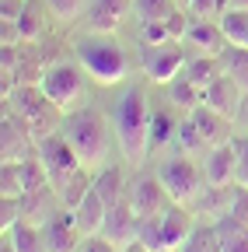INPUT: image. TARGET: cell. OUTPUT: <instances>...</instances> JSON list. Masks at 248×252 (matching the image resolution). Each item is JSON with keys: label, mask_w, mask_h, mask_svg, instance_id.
I'll return each mask as SVG.
<instances>
[{"label": "cell", "mask_w": 248, "mask_h": 252, "mask_svg": "<svg viewBox=\"0 0 248 252\" xmlns=\"http://www.w3.org/2000/svg\"><path fill=\"white\" fill-rule=\"evenodd\" d=\"M115 137H119V147H122V158L130 165H140L143 158L150 154V105H147V91L140 84L126 88L122 98L115 102Z\"/></svg>", "instance_id": "1"}, {"label": "cell", "mask_w": 248, "mask_h": 252, "mask_svg": "<svg viewBox=\"0 0 248 252\" xmlns=\"http://www.w3.org/2000/svg\"><path fill=\"white\" fill-rule=\"evenodd\" d=\"M74 56L77 63L87 70V77L95 84H119L130 74V60L122 53V46L112 35H98V32H87L84 39L74 42Z\"/></svg>", "instance_id": "2"}, {"label": "cell", "mask_w": 248, "mask_h": 252, "mask_svg": "<svg viewBox=\"0 0 248 252\" xmlns=\"http://www.w3.org/2000/svg\"><path fill=\"white\" fill-rule=\"evenodd\" d=\"M11 112L28 126V133L35 137V144L53 137V133H59V130H63V119H67L46 98V91L39 84H18L11 91Z\"/></svg>", "instance_id": "3"}, {"label": "cell", "mask_w": 248, "mask_h": 252, "mask_svg": "<svg viewBox=\"0 0 248 252\" xmlns=\"http://www.w3.org/2000/svg\"><path fill=\"white\" fill-rule=\"evenodd\" d=\"M39 88L46 91V98L59 112L70 116V112L84 109V102H87V70L81 67V63H63V60L49 63L42 81H39Z\"/></svg>", "instance_id": "4"}, {"label": "cell", "mask_w": 248, "mask_h": 252, "mask_svg": "<svg viewBox=\"0 0 248 252\" xmlns=\"http://www.w3.org/2000/svg\"><path fill=\"white\" fill-rule=\"evenodd\" d=\"M63 133L81 154L84 168H105V154H109V137H105V123L98 112H91L87 105L70 112L63 119Z\"/></svg>", "instance_id": "5"}, {"label": "cell", "mask_w": 248, "mask_h": 252, "mask_svg": "<svg viewBox=\"0 0 248 252\" xmlns=\"http://www.w3.org/2000/svg\"><path fill=\"white\" fill-rule=\"evenodd\" d=\"M158 179H161V186H165L168 200H171V203H185V207L199 200L203 182H206V175H203V172L196 168V161H193V154L165 158L161 168H158Z\"/></svg>", "instance_id": "6"}, {"label": "cell", "mask_w": 248, "mask_h": 252, "mask_svg": "<svg viewBox=\"0 0 248 252\" xmlns=\"http://www.w3.org/2000/svg\"><path fill=\"white\" fill-rule=\"evenodd\" d=\"M39 161L46 165V175H49V186L53 189H59L77 168H84V161H81V154L74 151V144L67 140V133L59 130V133H53V137H46V140H39Z\"/></svg>", "instance_id": "7"}, {"label": "cell", "mask_w": 248, "mask_h": 252, "mask_svg": "<svg viewBox=\"0 0 248 252\" xmlns=\"http://www.w3.org/2000/svg\"><path fill=\"white\" fill-rule=\"evenodd\" d=\"M189 56H185V42H161V46H143V74L154 84H171L182 70Z\"/></svg>", "instance_id": "8"}, {"label": "cell", "mask_w": 248, "mask_h": 252, "mask_svg": "<svg viewBox=\"0 0 248 252\" xmlns=\"http://www.w3.org/2000/svg\"><path fill=\"white\" fill-rule=\"evenodd\" d=\"M203 105H210L213 112H220L224 119H241L245 112V88L231 77V74H220L213 77L206 88H203Z\"/></svg>", "instance_id": "9"}, {"label": "cell", "mask_w": 248, "mask_h": 252, "mask_svg": "<svg viewBox=\"0 0 248 252\" xmlns=\"http://www.w3.org/2000/svg\"><path fill=\"white\" fill-rule=\"evenodd\" d=\"M39 144L35 137L28 133V126L11 112H4V123H0V154H4V161H28V158H35Z\"/></svg>", "instance_id": "10"}, {"label": "cell", "mask_w": 248, "mask_h": 252, "mask_svg": "<svg viewBox=\"0 0 248 252\" xmlns=\"http://www.w3.org/2000/svg\"><path fill=\"white\" fill-rule=\"evenodd\" d=\"M42 238H46V249L49 252H77V245H81V228H77V217H74V210H56L46 224H42Z\"/></svg>", "instance_id": "11"}, {"label": "cell", "mask_w": 248, "mask_h": 252, "mask_svg": "<svg viewBox=\"0 0 248 252\" xmlns=\"http://www.w3.org/2000/svg\"><path fill=\"white\" fill-rule=\"evenodd\" d=\"M133 11V0H87V28L98 32V35H115L119 25L130 18Z\"/></svg>", "instance_id": "12"}, {"label": "cell", "mask_w": 248, "mask_h": 252, "mask_svg": "<svg viewBox=\"0 0 248 252\" xmlns=\"http://www.w3.org/2000/svg\"><path fill=\"white\" fill-rule=\"evenodd\" d=\"M137 228H140V217L133 214L130 200H122L119 207H109V217H105L102 235L122 252V249H130V245L137 242Z\"/></svg>", "instance_id": "13"}, {"label": "cell", "mask_w": 248, "mask_h": 252, "mask_svg": "<svg viewBox=\"0 0 248 252\" xmlns=\"http://www.w3.org/2000/svg\"><path fill=\"white\" fill-rule=\"evenodd\" d=\"M161 231H165L168 252H178L185 242L193 238V231H196V220H193L189 207H185V203H168L161 210Z\"/></svg>", "instance_id": "14"}, {"label": "cell", "mask_w": 248, "mask_h": 252, "mask_svg": "<svg viewBox=\"0 0 248 252\" xmlns=\"http://www.w3.org/2000/svg\"><path fill=\"white\" fill-rule=\"evenodd\" d=\"M130 207H133V214L137 217H150V214H161L171 200H168V193H165V186H161V179H137L133 186H130Z\"/></svg>", "instance_id": "15"}, {"label": "cell", "mask_w": 248, "mask_h": 252, "mask_svg": "<svg viewBox=\"0 0 248 252\" xmlns=\"http://www.w3.org/2000/svg\"><path fill=\"white\" fill-rule=\"evenodd\" d=\"M56 203H59V193L46 182L39 189H28V193L21 196V220H28V224L42 228L46 220L56 214Z\"/></svg>", "instance_id": "16"}, {"label": "cell", "mask_w": 248, "mask_h": 252, "mask_svg": "<svg viewBox=\"0 0 248 252\" xmlns=\"http://www.w3.org/2000/svg\"><path fill=\"white\" fill-rule=\"evenodd\" d=\"M234 165H238V154H234V144L231 140L210 147L206 165H203L206 186H227V182H234Z\"/></svg>", "instance_id": "17"}, {"label": "cell", "mask_w": 248, "mask_h": 252, "mask_svg": "<svg viewBox=\"0 0 248 252\" xmlns=\"http://www.w3.org/2000/svg\"><path fill=\"white\" fill-rule=\"evenodd\" d=\"M182 42L193 46L196 53H206V56H220L227 49V39H224L220 25H217V21H199V18L189 25V32H185Z\"/></svg>", "instance_id": "18"}, {"label": "cell", "mask_w": 248, "mask_h": 252, "mask_svg": "<svg viewBox=\"0 0 248 252\" xmlns=\"http://www.w3.org/2000/svg\"><path fill=\"white\" fill-rule=\"evenodd\" d=\"M234 196H238V182H227V186H206L199 200H196V210L220 220V217H231L234 210Z\"/></svg>", "instance_id": "19"}, {"label": "cell", "mask_w": 248, "mask_h": 252, "mask_svg": "<svg viewBox=\"0 0 248 252\" xmlns=\"http://www.w3.org/2000/svg\"><path fill=\"white\" fill-rule=\"evenodd\" d=\"M189 119L199 126V133L206 140V147H217V144H227L234 133H231V119H224L220 112H213L210 105H196L189 112Z\"/></svg>", "instance_id": "20"}, {"label": "cell", "mask_w": 248, "mask_h": 252, "mask_svg": "<svg viewBox=\"0 0 248 252\" xmlns=\"http://www.w3.org/2000/svg\"><path fill=\"white\" fill-rule=\"evenodd\" d=\"M74 217H77L81 235H102L105 217H109V203L98 196V189H95V186H91V193L81 200V207L74 210Z\"/></svg>", "instance_id": "21"}, {"label": "cell", "mask_w": 248, "mask_h": 252, "mask_svg": "<svg viewBox=\"0 0 248 252\" xmlns=\"http://www.w3.org/2000/svg\"><path fill=\"white\" fill-rule=\"evenodd\" d=\"M91 186H95V175H91V168H77L63 186L56 189V193H59V207L77 210V207H81V200L91 193Z\"/></svg>", "instance_id": "22"}, {"label": "cell", "mask_w": 248, "mask_h": 252, "mask_svg": "<svg viewBox=\"0 0 248 252\" xmlns=\"http://www.w3.org/2000/svg\"><path fill=\"white\" fill-rule=\"evenodd\" d=\"M217 235H220V252H248V224L238 217H220L213 220Z\"/></svg>", "instance_id": "23"}, {"label": "cell", "mask_w": 248, "mask_h": 252, "mask_svg": "<svg viewBox=\"0 0 248 252\" xmlns=\"http://www.w3.org/2000/svg\"><path fill=\"white\" fill-rule=\"evenodd\" d=\"M4 238L14 245V252H49L46 249V238H42V228L28 224V220H18Z\"/></svg>", "instance_id": "24"}, {"label": "cell", "mask_w": 248, "mask_h": 252, "mask_svg": "<svg viewBox=\"0 0 248 252\" xmlns=\"http://www.w3.org/2000/svg\"><path fill=\"white\" fill-rule=\"evenodd\" d=\"M217 25H220L227 46H245V42H248V11H241V7H227L220 18H217Z\"/></svg>", "instance_id": "25"}, {"label": "cell", "mask_w": 248, "mask_h": 252, "mask_svg": "<svg viewBox=\"0 0 248 252\" xmlns=\"http://www.w3.org/2000/svg\"><path fill=\"white\" fill-rule=\"evenodd\" d=\"M185 77H189L196 88H206L213 77H220L224 70H220V56H206V53H199V56H193L189 63H185V70H182Z\"/></svg>", "instance_id": "26"}, {"label": "cell", "mask_w": 248, "mask_h": 252, "mask_svg": "<svg viewBox=\"0 0 248 252\" xmlns=\"http://www.w3.org/2000/svg\"><path fill=\"white\" fill-rule=\"evenodd\" d=\"M95 189H98V196H102L109 207H119L122 200H126V193H122V172H119V168H98Z\"/></svg>", "instance_id": "27"}, {"label": "cell", "mask_w": 248, "mask_h": 252, "mask_svg": "<svg viewBox=\"0 0 248 252\" xmlns=\"http://www.w3.org/2000/svg\"><path fill=\"white\" fill-rule=\"evenodd\" d=\"M220 70L231 74V77L245 88V94H248V49H245V46H227V49L220 53Z\"/></svg>", "instance_id": "28"}, {"label": "cell", "mask_w": 248, "mask_h": 252, "mask_svg": "<svg viewBox=\"0 0 248 252\" xmlns=\"http://www.w3.org/2000/svg\"><path fill=\"white\" fill-rule=\"evenodd\" d=\"M171 140H178V123L171 119L168 109L154 112V119H150V151H161V147H168Z\"/></svg>", "instance_id": "29"}, {"label": "cell", "mask_w": 248, "mask_h": 252, "mask_svg": "<svg viewBox=\"0 0 248 252\" xmlns=\"http://www.w3.org/2000/svg\"><path fill=\"white\" fill-rule=\"evenodd\" d=\"M168 94H171V102L178 105V109H196V105H203V88H196L185 74H178L171 84H168Z\"/></svg>", "instance_id": "30"}, {"label": "cell", "mask_w": 248, "mask_h": 252, "mask_svg": "<svg viewBox=\"0 0 248 252\" xmlns=\"http://www.w3.org/2000/svg\"><path fill=\"white\" fill-rule=\"evenodd\" d=\"M137 242L147 249V252H168L165 245V231H161V214H150V217H140V228H137Z\"/></svg>", "instance_id": "31"}, {"label": "cell", "mask_w": 248, "mask_h": 252, "mask_svg": "<svg viewBox=\"0 0 248 252\" xmlns=\"http://www.w3.org/2000/svg\"><path fill=\"white\" fill-rule=\"evenodd\" d=\"M175 11V0H133V14L140 25L150 21H168V14Z\"/></svg>", "instance_id": "32"}, {"label": "cell", "mask_w": 248, "mask_h": 252, "mask_svg": "<svg viewBox=\"0 0 248 252\" xmlns=\"http://www.w3.org/2000/svg\"><path fill=\"white\" fill-rule=\"evenodd\" d=\"M178 252H220V235H217L213 224H196L193 238L185 242Z\"/></svg>", "instance_id": "33"}, {"label": "cell", "mask_w": 248, "mask_h": 252, "mask_svg": "<svg viewBox=\"0 0 248 252\" xmlns=\"http://www.w3.org/2000/svg\"><path fill=\"white\" fill-rule=\"evenodd\" d=\"M0 196H25V179H21V161H4L0 168Z\"/></svg>", "instance_id": "34"}, {"label": "cell", "mask_w": 248, "mask_h": 252, "mask_svg": "<svg viewBox=\"0 0 248 252\" xmlns=\"http://www.w3.org/2000/svg\"><path fill=\"white\" fill-rule=\"evenodd\" d=\"M18 32H21V42H39L42 39L46 25H42V14H39L35 4H28V11L18 18Z\"/></svg>", "instance_id": "35"}, {"label": "cell", "mask_w": 248, "mask_h": 252, "mask_svg": "<svg viewBox=\"0 0 248 252\" xmlns=\"http://www.w3.org/2000/svg\"><path fill=\"white\" fill-rule=\"evenodd\" d=\"M178 147H182V154H199V151H206V140H203L199 126H196L193 119H182V123H178Z\"/></svg>", "instance_id": "36"}, {"label": "cell", "mask_w": 248, "mask_h": 252, "mask_svg": "<svg viewBox=\"0 0 248 252\" xmlns=\"http://www.w3.org/2000/svg\"><path fill=\"white\" fill-rule=\"evenodd\" d=\"M185 7H189V14L199 18V21H217L231 7V0H185Z\"/></svg>", "instance_id": "37"}, {"label": "cell", "mask_w": 248, "mask_h": 252, "mask_svg": "<svg viewBox=\"0 0 248 252\" xmlns=\"http://www.w3.org/2000/svg\"><path fill=\"white\" fill-rule=\"evenodd\" d=\"M234 154H238V165H234V182L248 189V133H234L231 137Z\"/></svg>", "instance_id": "38"}, {"label": "cell", "mask_w": 248, "mask_h": 252, "mask_svg": "<svg viewBox=\"0 0 248 252\" xmlns=\"http://www.w3.org/2000/svg\"><path fill=\"white\" fill-rule=\"evenodd\" d=\"M21 220V200L18 196H0V231H11Z\"/></svg>", "instance_id": "39"}, {"label": "cell", "mask_w": 248, "mask_h": 252, "mask_svg": "<svg viewBox=\"0 0 248 252\" xmlns=\"http://www.w3.org/2000/svg\"><path fill=\"white\" fill-rule=\"evenodd\" d=\"M46 4H49V11L56 18H63V21H74V18H81L87 11V0H46Z\"/></svg>", "instance_id": "40"}, {"label": "cell", "mask_w": 248, "mask_h": 252, "mask_svg": "<svg viewBox=\"0 0 248 252\" xmlns=\"http://www.w3.org/2000/svg\"><path fill=\"white\" fill-rule=\"evenodd\" d=\"M165 25H168V35H171L175 42H182V39H185V32H189V25H193V21L185 18V14H182L178 7H175V11L168 14V21H165Z\"/></svg>", "instance_id": "41"}, {"label": "cell", "mask_w": 248, "mask_h": 252, "mask_svg": "<svg viewBox=\"0 0 248 252\" xmlns=\"http://www.w3.org/2000/svg\"><path fill=\"white\" fill-rule=\"evenodd\" d=\"M77 252H119L105 235H84L81 238V245H77Z\"/></svg>", "instance_id": "42"}, {"label": "cell", "mask_w": 248, "mask_h": 252, "mask_svg": "<svg viewBox=\"0 0 248 252\" xmlns=\"http://www.w3.org/2000/svg\"><path fill=\"white\" fill-rule=\"evenodd\" d=\"M28 4H32V0H0V18H4V21H18L28 11Z\"/></svg>", "instance_id": "43"}, {"label": "cell", "mask_w": 248, "mask_h": 252, "mask_svg": "<svg viewBox=\"0 0 248 252\" xmlns=\"http://www.w3.org/2000/svg\"><path fill=\"white\" fill-rule=\"evenodd\" d=\"M231 217H238L241 224H248V189H245V186H238V196H234V210H231Z\"/></svg>", "instance_id": "44"}, {"label": "cell", "mask_w": 248, "mask_h": 252, "mask_svg": "<svg viewBox=\"0 0 248 252\" xmlns=\"http://www.w3.org/2000/svg\"><path fill=\"white\" fill-rule=\"evenodd\" d=\"M122 252H147V249H143V245H140V242H133V245H130V249H122Z\"/></svg>", "instance_id": "45"}, {"label": "cell", "mask_w": 248, "mask_h": 252, "mask_svg": "<svg viewBox=\"0 0 248 252\" xmlns=\"http://www.w3.org/2000/svg\"><path fill=\"white\" fill-rule=\"evenodd\" d=\"M231 7H241V11H248V0H231Z\"/></svg>", "instance_id": "46"}, {"label": "cell", "mask_w": 248, "mask_h": 252, "mask_svg": "<svg viewBox=\"0 0 248 252\" xmlns=\"http://www.w3.org/2000/svg\"><path fill=\"white\" fill-rule=\"evenodd\" d=\"M0 252H14V245H11V242L4 238V245H0Z\"/></svg>", "instance_id": "47"}, {"label": "cell", "mask_w": 248, "mask_h": 252, "mask_svg": "<svg viewBox=\"0 0 248 252\" xmlns=\"http://www.w3.org/2000/svg\"><path fill=\"white\" fill-rule=\"evenodd\" d=\"M241 116H245V123H248V102H245V112H241Z\"/></svg>", "instance_id": "48"}, {"label": "cell", "mask_w": 248, "mask_h": 252, "mask_svg": "<svg viewBox=\"0 0 248 252\" xmlns=\"http://www.w3.org/2000/svg\"><path fill=\"white\" fill-rule=\"evenodd\" d=\"M175 4H185V0H175Z\"/></svg>", "instance_id": "49"}, {"label": "cell", "mask_w": 248, "mask_h": 252, "mask_svg": "<svg viewBox=\"0 0 248 252\" xmlns=\"http://www.w3.org/2000/svg\"><path fill=\"white\" fill-rule=\"evenodd\" d=\"M245 49H248V42H245Z\"/></svg>", "instance_id": "50"}]
</instances>
